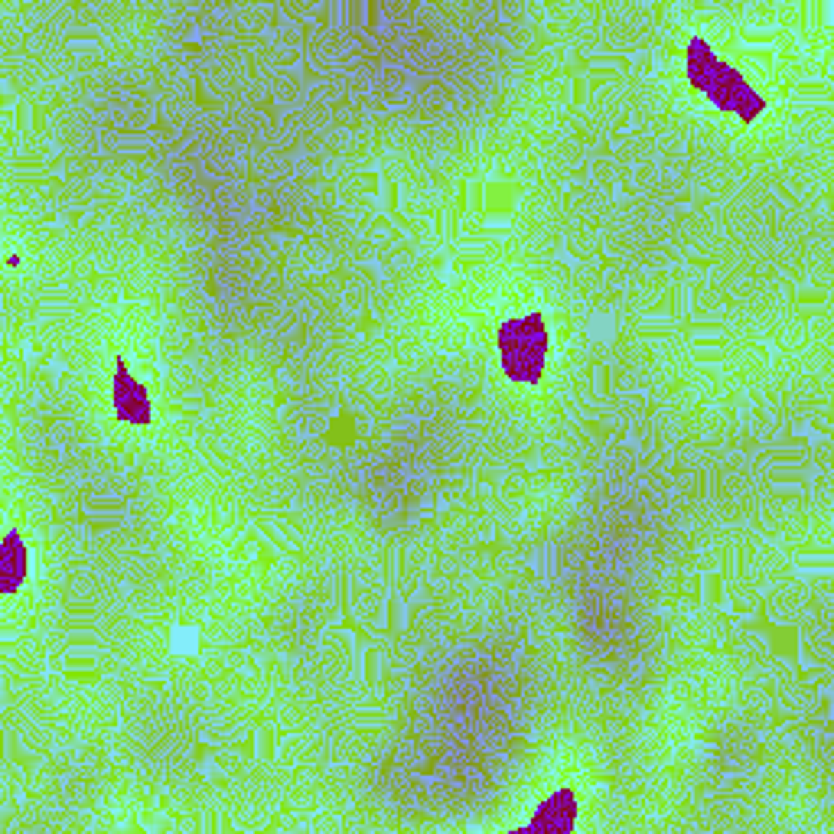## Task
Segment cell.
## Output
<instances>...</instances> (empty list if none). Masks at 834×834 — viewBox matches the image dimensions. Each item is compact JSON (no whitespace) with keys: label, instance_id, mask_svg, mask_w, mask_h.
Masks as SVG:
<instances>
[{"label":"cell","instance_id":"6da1fadb","mask_svg":"<svg viewBox=\"0 0 834 834\" xmlns=\"http://www.w3.org/2000/svg\"><path fill=\"white\" fill-rule=\"evenodd\" d=\"M196 645H199V632L193 626H176L173 629V649L176 652H196Z\"/></svg>","mask_w":834,"mask_h":834}]
</instances>
